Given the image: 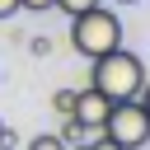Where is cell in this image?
Listing matches in <instances>:
<instances>
[{
    "instance_id": "cell-6",
    "label": "cell",
    "mask_w": 150,
    "mask_h": 150,
    "mask_svg": "<svg viewBox=\"0 0 150 150\" xmlns=\"http://www.w3.org/2000/svg\"><path fill=\"white\" fill-rule=\"evenodd\" d=\"M52 103H56V112H61V117H70V112H75V89H61Z\"/></svg>"
},
{
    "instance_id": "cell-4",
    "label": "cell",
    "mask_w": 150,
    "mask_h": 150,
    "mask_svg": "<svg viewBox=\"0 0 150 150\" xmlns=\"http://www.w3.org/2000/svg\"><path fill=\"white\" fill-rule=\"evenodd\" d=\"M108 112H112V98H108L103 89H94V84H89L84 94H75V112H70V117H80V122H84L89 131H98Z\"/></svg>"
},
{
    "instance_id": "cell-1",
    "label": "cell",
    "mask_w": 150,
    "mask_h": 150,
    "mask_svg": "<svg viewBox=\"0 0 150 150\" xmlns=\"http://www.w3.org/2000/svg\"><path fill=\"white\" fill-rule=\"evenodd\" d=\"M89 80H94V89H103V94L117 103V98H136V94H141V84H145V66H141L136 52H127V47L117 42L112 52L94 56Z\"/></svg>"
},
{
    "instance_id": "cell-12",
    "label": "cell",
    "mask_w": 150,
    "mask_h": 150,
    "mask_svg": "<svg viewBox=\"0 0 150 150\" xmlns=\"http://www.w3.org/2000/svg\"><path fill=\"white\" fill-rule=\"evenodd\" d=\"M136 98H141V108H145V112H150V80H145V84H141V94H136Z\"/></svg>"
},
{
    "instance_id": "cell-11",
    "label": "cell",
    "mask_w": 150,
    "mask_h": 150,
    "mask_svg": "<svg viewBox=\"0 0 150 150\" xmlns=\"http://www.w3.org/2000/svg\"><path fill=\"white\" fill-rule=\"evenodd\" d=\"M19 14V0H0V19H14Z\"/></svg>"
},
{
    "instance_id": "cell-14",
    "label": "cell",
    "mask_w": 150,
    "mask_h": 150,
    "mask_svg": "<svg viewBox=\"0 0 150 150\" xmlns=\"http://www.w3.org/2000/svg\"><path fill=\"white\" fill-rule=\"evenodd\" d=\"M117 5H131V0H117Z\"/></svg>"
},
{
    "instance_id": "cell-3",
    "label": "cell",
    "mask_w": 150,
    "mask_h": 150,
    "mask_svg": "<svg viewBox=\"0 0 150 150\" xmlns=\"http://www.w3.org/2000/svg\"><path fill=\"white\" fill-rule=\"evenodd\" d=\"M98 141L103 145H145L150 141V112L141 108V98H117L112 103V112L103 117V127H98Z\"/></svg>"
},
{
    "instance_id": "cell-5",
    "label": "cell",
    "mask_w": 150,
    "mask_h": 150,
    "mask_svg": "<svg viewBox=\"0 0 150 150\" xmlns=\"http://www.w3.org/2000/svg\"><path fill=\"white\" fill-rule=\"evenodd\" d=\"M84 136H89V127H84L80 117H66V131H61V145H80Z\"/></svg>"
},
{
    "instance_id": "cell-8",
    "label": "cell",
    "mask_w": 150,
    "mask_h": 150,
    "mask_svg": "<svg viewBox=\"0 0 150 150\" xmlns=\"http://www.w3.org/2000/svg\"><path fill=\"white\" fill-rule=\"evenodd\" d=\"M33 150H61V136H33Z\"/></svg>"
},
{
    "instance_id": "cell-7",
    "label": "cell",
    "mask_w": 150,
    "mask_h": 150,
    "mask_svg": "<svg viewBox=\"0 0 150 150\" xmlns=\"http://www.w3.org/2000/svg\"><path fill=\"white\" fill-rule=\"evenodd\" d=\"M89 5H98V0H56V9H66V14H80V9H89Z\"/></svg>"
},
{
    "instance_id": "cell-9",
    "label": "cell",
    "mask_w": 150,
    "mask_h": 150,
    "mask_svg": "<svg viewBox=\"0 0 150 150\" xmlns=\"http://www.w3.org/2000/svg\"><path fill=\"white\" fill-rule=\"evenodd\" d=\"M19 9H38L42 14V9H56V0H19Z\"/></svg>"
},
{
    "instance_id": "cell-13",
    "label": "cell",
    "mask_w": 150,
    "mask_h": 150,
    "mask_svg": "<svg viewBox=\"0 0 150 150\" xmlns=\"http://www.w3.org/2000/svg\"><path fill=\"white\" fill-rule=\"evenodd\" d=\"M0 145H14V136H9V127H5V117H0Z\"/></svg>"
},
{
    "instance_id": "cell-10",
    "label": "cell",
    "mask_w": 150,
    "mask_h": 150,
    "mask_svg": "<svg viewBox=\"0 0 150 150\" xmlns=\"http://www.w3.org/2000/svg\"><path fill=\"white\" fill-rule=\"evenodd\" d=\"M28 47H33V56H47V52H52V42H47V38H33Z\"/></svg>"
},
{
    "instance_id": "cell-2",
    "label": "cell",
    "mask_w": 150,
    "mask_h": 150,
    "mask_svg": "<svg viewBox=\"0 0 150 150\" xmlns=\"http://www.w3.org/2000/svg\"><path fill=\"white\" fill-rule=\"evenodd\" d=\"M122 42V19L98 0V5H89V9H80V14H70V47L80 52V56H103V52H112Z\"/></svg>"
}]
</instances>
